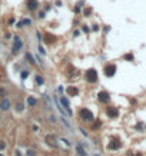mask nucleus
<instances>
[{"mask_svg": "<svg viewBox=\"0 0 146 156\" xmlns=\"http://www.w3.org/2000/svg\"><path fill=\"white\" fill-rule=\"evenodd\" d=\"M44 37H47V42L49 43H52V42H54L56 40V36H53V35H49V33H46V36Z\"/></svg>", "mask_w": 146, "mask_h": 156, "instance_id": "16", "label": "nucleus"}, {"mask_svg": "<svg viewBox=\"0 0 146 156\" xmlns=\"http://www.w3.org/2000/svg\"><path fill=\"white\" fill-rule=\"evenodd\" d=\"M6 92H5V89H0V95H5Z\"/></svg>", "mask_w": 146, "mask_h": 156, "instance_id": "25", "label": "nucleus"}, {"mask_svg": "<svg viewBox=\"0 0 146 156\" xmlns=\"http://www.w3.org/2000/svg\"><path fill=\"white\" fill-rule=\"evenodd\" d=\"M29 156H35V153H33V150H29Z\"/></svg>", "mask_w": 146, "mask_h": 156, "instance_id": "24", "label": "nucleus"}, {"mask_svg": "<svg viewBox=\"0 0 146 156\" xmlns=\"http://www.w3.org/2000/svg\"><path fill=\"white\" fill-rule=\"evenodd\" d=\"M9 109H10V102H9V99H3V100H2V103H0V110L7 112Z\"/></svg>", "mask_w": 146, "mask_h": 156, "instance_id": "8", "label": "nucleus"}, {"mask_svg": "<svg viewBox=\"0 0 146 156\" xmlns=\"http://www.w3.org/2000/svg\"><path fill=\"white\" fill-rule=\"evenodd\" d=\"M27 103H29V106H36V105H37V100H36L35 98H32V96H29V98H27Z\"/></svg>", "mask_w": 146, "mask_h": 156, "instance_id": "14", "label": "nucleus"}, {"mask_svg": "<svg viewBox=\"0 0 146 156\" xmlns=\"http://www.w3.org/2000/svg\"><path fill=\"white\" fill-rule=\"evenodd\" d=\"M5 147H6V143L3 142V140H0V150H3Z\"/></svg>", "mask_w": 146, "mask_h": 156, "instance_id": "22", "label": "nucleus"}, {"mask_svg": "<svg viewBox=\"0 0 146 156\" xmlns=\"http://www.w3.org/2000/svg\"><path fill=\"white\" fill-rule=\"evenodd\" d=\"M106 115L109 116V117H112V119H115V117L119 116V110L113 106H109V107H106Z\"/></svg>", "mask_w": 146, "mask_h": 156, "instance_id": "7", "label": "nucleus"}, {"mask_svg": "<svg viewBox=\"0 0 146 156\" xmlns=\"http://www.w3.org/2000/svg\"><path fill=\"white\" fill-rule=\"evenodd\" d=\"M84 76H86V80H87L89 83H96L97 82V72L95 70V69H89V70L84 73Z\"/></svg>", "mask_w": 146, "mask_h": 156, "instance_id": "2", "label": "nucleus"}, {"mask_svg": "<svg viewBox=\"0 0 146 156\" xmlns=\"http://www.w3.org/2000/svg\"><path fill=\"white\" fill-rule=\"evenodd\" d=\"M125 59H126V60H133V54H125Z\"/></svg>", "mask_w": 146, "mask_h": 156, "instance_id": "20", "label": "nucleus"}, {"mask_svg": "<svg viewBox=\"0 0 146 156\" xmlns=\"http://www.w3.org/2000/svg\"><path fill=\"white\" fill-rule=\"evenodd\" d=\"M35 79H36V82H37V85H39V86L44 85V80H43V77H42V76H36Z\"/></svg>", "mask_w": 146, "mask_h": 156, "instance_id": "17", "label": "nucleus"}, {"mask_svg": "<svg viewBox=\"0 0 146 156\" xmlns=\"http://www.w3.org/2000/svg\"><path fill=\"white\" fill-rule=\"evenodd\" d=\"M79 116L80 119L83 122H93L95 120V116H93V113L89 109H86V107H83V109H80L79 110Z\"/></svg>", "mask_w": 146, "mask_h": 156, "instance_id": "1", "label": "nucleus"}, {"mask_svg": "<svg viewBox=\"0 0 146 156\" xmlns=\"http://www.w3.org/2000/svg\"><path fill=\"white\" fill-rule=\"evenodd\" d=\"M37 6H39L37 0H27V9L30 10V12L36 10V9H37Z\"/></svg>", "mask_w": 146, "mask_h": 156, "instance_id": "10", "label": "nucleus"}, {"mask_svg": "<svg viewBox=\"0 0 146 156\" xmlns=\"http://www.w3.org/2000/svg\"><path fill=\"white\" fill-rule=\"evenodd\" d=\"M60 105L63 106V109L66 110V113L69 116H72V109H70V103H69V100H67V98H65V96H62V99H60Z\"/></svg>", "mask_w": 146, "mask_h": 156, "instance_id": "5", "label": "nucleus"}, {"mask_svg": "<svg viewBox=\"0 0 146 156\" xmlns=\"http://www.w3.org/2000/svg\"><path fill=\"white\" fill-rule=\"evenodd\" d=\"M26 59H27V60H29V63H30V65H33V66H35V65H36L35 59L32 57V54H30V53H26Z\"/></svg>", "mask_w": 146, "mask_h": 156, "instance_id": "15", "label": "nucleus"}, {"mask_svg": "<svg viewBox=\"0 0 146 156\" xmlns=\"http://www.w3.org/2000/svg\"><path fill=\"white\" fill-rule=\"evenodd\" d=\"M0 156H3V155H0Z\"/></svg>", "mask_w": 146, "mask_h": 156, "instance_id": "26", "label": "nucleus"}, {"mask_svg": "<svg viewBox=\"0 0 146 156\" xmlns=\"http://www.w3.org/2000/svg\"><path fill=\"white\" fill-rule=\"evenodd\" d=\"M97 99H99V102H100V103H109V102H110V96H109V93H107V92H105V90L99 92Z\"/></svg>", "mask_w": 146, "mask_h": 156, "instance_id": "6", "label": "nucleus"}, {"mask_svg": "<svg viewBox=\"0 0 146 156\" xmlns=\"http://www.w3.org/2000/svg\"><path fill=\"white\" fill-rule=\"evenodd\" d=\"M90 13H92V9H90V7H89V9H86V10L83 12V14H84V16H89Z\"/></svg>", "mask_w": 146, "mask_h": 156, "instance_id": "21", "label": "nucleus"}, {"mask_svg": "<svg viewBox=\"0 0 146 156\" xmlns=\"http://www.w3.org/2000/svg\"><path fill=\"white\" fill-rule=\"evenodd\" d=\"M39 50H40V53H42V54H44V53H46V50H44L43 47H42V46H39Z\"/></svg>", "mask_w": 146, "mask_h": 156, "instance_id": "23", "label": "nucleus"}, {"mask_svg": "<svg viewBox=\"0 0 146 156\" xmlns=\"http://www.w3.org/2000/svg\"><path fill=\"white\" fill-rule=\"evenodd\" d=\"M30 23H32V22L29 20V19H24V20H22V22H19V23H17V27L20 29V27H23V26H29Z\"/></svg>", "mask_w": 146, "mask_h": 156, "instance_id": "13", "label": "nucleus"}, {"mask_svg": "<svg viewBox=\"0 0 146 156\" xmlns=\"http://www.w3.org/2000/svg\"><path fill=\"white\" fill-rule=\"evenodd\" d=\"M23 47V43L22 40H20V37L19 36H14V39H13V47H12V53L16 54L19 52V50Z\"/></svg>", "mask_w": 146, "mask_h": 156, "instance_id": "3", "label": "nucleus"}, {"mask_svg": "<svg viewBox=\"0 0 146 156\" xmlns=\"http://www.w3.org/2000/svg\"><path fill=\"white\" fill-rule=\"evenodd\" d=\"M115 73H116V65L110 63V65H106V66H105V75H106L107 77L115 76Z\"/></svg>", "mask_w": 146, "mask_h": 156, "instance_id": "4", "label": "nucleus"}, {"mask_svg": "<svg viewBox=\"0 0 146 156\" xmlns=\"http://www.w3.org/2000/svg\"><path fill=\"white\" fill-rule=\"evenodd\" d=\"M23 109H24V105H22V103H17V105H16V110L17 112H22Z\"/></svg>", "mask_w": 146, "mask_h": 156, "instance_id": "19", "label": "nucleus"}, {"mask_svg": "<svg viewBox=\"0 0 146 156\" xmlns=\"http://www.w3.org/2000/svg\"><path fill=\"white\" fill-rule=\"evenodd\" d=\"M76 152H77V155H79V156H87L86 150H84V149L80 146V145H77V146H76Z\"/></svg>", "mask_w": 146, "mask_h": 156, "instance_id": "11", "label": "nucleus"}, {"mask_svg": "<svg viewBox=\"0 0 146 156\" xmlns=\"http://www.w3.org/2000/svg\"><path fill=\"white\" fill-rule=\"evenodd\" d=\"M120 143L118 140H112V143H109V149H119Z\"/></svg>", "mask_w": 146, "mask_h": 156, "instance_id": "12", "label": "nucleus"}, {"mask_svg": "<svg viewBox=\"0 0 146 156\" xmlns=\"http://www.w3.org/2000/svg\"><path fill=\"white\" fill-rule=\"evenodd\" d=\"M66 92L69 96H77V95H79V89H77L76 86H69L66 89Z\"/></svg>", "mask_w": 146, "mask_h": 156, "instance_id": "9", "label": "nucleus"}, {"mask_svg": "<svg viewBox=\"0 0 146 156\" xmlns=\"http://www.w3.org/2000/svg\"><path fill=\"white\" fill-rule=\"evenodd\" d=\"M27 76H29V72H27V70H23L22 73H20V77H22V80L27 79Z\"/></svg>", "mask_w": 146, "mask_h": 156, "instance_id": "18", "label": "nucleus"}]
</instances>
